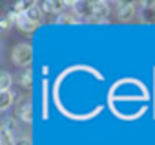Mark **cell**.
Returning a JSON list of instances; mask_svg holds the SVG:
<instances>
[{
  "mask_svg": "<svg viewBox=\"0 0 155 145\" xmlns=\"http://www.w3.org/2000/svg\"><path fill=\"white\" fill-rule=\"evenodd\" d=\"M15 101V96L11 90H6V92H0V110H8L11 107V103Z\"/></svg>",
  "mask_w": 155,
  "mask_h": 145,
  "instance_id": "obj_8",
  "label": "cell"
},
{
  "mask_svg": "<svg viewBox=\"0 0 155 145\" xmlns=\"http://www.w3.org/2000/svg\"><path fill=\"white\" fill-rule=\"evenodd\" d=\"M11 24H13V22H11V19H9L8 15H6V17H2V19H0V30H2V31H8Z\"/></svg>",
  "mask_w": 155,
  "mask_h": 145,
  "instance_id": "obj_15",
  "label": "cell"
},
{
  "mask_svg": "<svg viewBox=\"0 0 155 145\" xmlns=\"http://www.w3.org/2000/svg\"><path fill=\"white\" fill-rule=\"evenodd\" d=\"M11 83H13L11 74H9V72H2V74H0V92L9 90L11 88Z\"/></svg>",
  "mask_w": 155,
  "mask_h": 145,
  "instance_id": "obj_11",
  "label": "cell"
},
{
  "mask_svg": "<svg viewBox=\"0 0 155 145\" xmlns=\"http://www.w3.org/2000/svg\"><path fill=\"white\" fill-rule=\"evenodd\" d=\"M42 13H44V11H42V6H38V4H35V6H33V8H31V9H29V11H28L26 15H28V19H29L31 22H35V24H38V22L42 20Z\"/></svg>",
  "mask_w": 155,
  "mask_h": 145,
  "instance_id": "obj_10",
  "label": "cell"
},
{
  "mask_svg": "<svg viewBox=\"0 0 155 145\" xmlns=\"http://www.w3.org/2000/svg\"><path fill=\"white\" fill-rule=\"evenodd\" d=\"M73 11L79 19H86V17L93 19V2H73Z\"/></svg>",
  "mask_w": 155,
  "mask_h": 145,
  "instance_id": "obj_3",
  "label": "cell"
},
{
  "mask_svg": "<svg viewBox=\"0 0 155 145\" xmlns=\"http://www.w3.org/2000/svg\"><path fill=\"white\" fill-rule=\"evenodd\" d=\"M17 145H31V143H29V141H26V140H24V141H20V143H17Z\"/></svg>",
  "mask_w": 155,
  "mask_h": 145,
  "instance_id": "obj_16",
  "label": "cell"
},
{
  "mask_svg": "<svg viewBox=\"0 0 155 145\" xmlns=\"http://www.w3.org/2000/svg\"><path fill=\"white\" fill-rule=\"evenodd\" d=\"M20 83H22V87L31 88V85H33V72H31V68H26L20 74Z\"/></svg>",
  "mask_w": 155,
  "mask_h": 145,
  "instance_id": "obj_12",
  "label": "cell"
},
{
  "mask_svg": "<svg viewBox=\"0 0 155 145\" xmlns=\"http://www.w3.org/2000/svg\"><path fill=\"white\" fill-rule=\"evenodd\" d=\"M17 26H18L22 31H26V33H31V31L37 28V24H35V22H31V20L28 19V15H26V13H18Z\"/></svg>",
  "mask_w": 155,
  "mask_h": 145,
  "instance_id": "obj_6",
  "label": "cell"
},
{
  "mask_svg": "<svg viewBox=\"0 0 155 145\" xmlns=\"http://www.w3.org/2000/svg\"><path fill=\"white\" fill-rule=\"evenodd\" d=\"M68 6V2H58V0H46L42 4V11L46 13H62V9Z\"/></svg>",
  "mask_w": 155,
  "mask_h": 145,
  "instance_id": "obj_4",
  "label": "cell"
},
{
  "mask_svg": "<svg viewBox=\"0 0 155 145\" xmlns=\"http://www.w3.org/2000/svg\"><path fill=\"white\" fill-rule=\"evenodd\" d=\"M108 15H110V4L108 2H102V0L93 2V20L95 22H106Z\"/></svg>",
  "mask_w": 155,
  "mask_h": 145,
  "instance_id": "obj_2",
  "label": "cell"
},
{
  "mask_svg": "<svg viewBox=\"0 0 155 145\" xmlns=\"http://www.w3.org/2000/svg\"><path fill=\"white\" fill-rule=\"evenodd\" d=\"M11 57H13V62H15V64L28 68V66L31 64V59H33V48H31V44H29V42H20V44H17V46L13 48Z\"/></svg>",
  "mask_w": 155,
  "mask_h": 145,
  "instance_id": "obj_1",
  "label": "cell"
},
{
  "mask_svg": "<svg viewBox=\"0 0 155 145\" xmlns=\"http://www.w3.org/2000/svg\"><path fill=\"white\" fill-rule=\"evenodd\" d=\"M2 130H8V132H15V119L13 118H4L2 121Z\"/></svg>",
  "mask_w": 155,
  "mask_h": 145,
  "instance_id": "obj_14",
  "label": "cell"
},
{
  "mask_svg": "<svg viewBox=\"0 0 155 145\" xmlns=\"http://www.w3.org/2000/svg\"><path fill=\"white\" fill-rule=\"evenodd\" d=\"M57 22H60V24H69V22H82V19H79V17H77V13H75V11H69V13L62 11V13L57 17Z\"/></svg>",
  "mask_w": 155,
  "mask_h": 145,
  "instance_id": "obj_9",
  "label": "cell"
},
{
  "mask_svg": "<svg viewBox=\"0 0 155 145\" xmlns=\"http://www.w3.org/2000/svg\"><path fill=\"white\" fill-rule=\"evenodd\" d=\"M0 145H17L13 134L8 132V130H2V129H0Z\"/></svg>",
  "mask_w": 155,
  "mask_h": 145,
  "instance_id": "obj_13",
  "label": "cell"
},
{
  "mask_svg": "<svg viewBox=\"0 0 155 145\" xmlns=\"http://www.w3.org/2000/svg\"><path fill=\"white\" fill-rule=\"evenodd\" d=\"M133 11H135V8H133L131 2H120L119 9H117V17L120 20H130L133 17Z\"/></svg>",
  "mask_w": 155,
  "mask_h": 145,
  "instance_id": "obj_5",
  "label": "cell"
},
{
  "mask_svg": "<svg viewBox=\"0 0 155 145\" xmlns=\"http://www.w3.org/2000/svg\"><path fill=\"white\" fill-rule=\"evenodd\" d=\"M18 118H20L24 123H31V119H33V108H31V101H26V103L20 107V110H18Z\"/></svg>",
  "mask_w": 155,
  "mask_h": 145,
  "instance_id": "obj_7",
  "label": "cell"
}]
</instances>
